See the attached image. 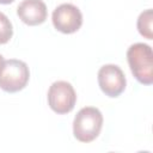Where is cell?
<instances>
[{"instance_id": "cell-9", "label": "cell", "mask_w": 153, "mask_h": 153, "mask_svg": "<svg viewBox=\"0 0 153 153\" xmlns=\"http://www.w3.org/2000/svg\"><path fill=\"white\" fill-rule=\"evenodd\" d=\"M13 35V27L10 19L0 12V44L7 43Z\"/></svg>"}, {"instance_id": "cell-4", "label": "cell", "mask_w": 153, "mask_h": 153, "mask_svg": "<svg viewBox=\"0 0 153 153\" xmlns=\"http://www.w3.org/2000/svg\"><path fill=\"white\" fill-rule=\"evenodd\" d=\"M75 103L76 93L69 82L59 80L51 84L48 90V104L54 112L59 115L68 114L74 109Z\"/></svg>"}, {"instance_id": "cell-7", "label": "cell", "mask_w": 153, "mask_h": 153, "mask_svg": "<svg viewBox=\"0 0 153 153\" xmlns=\"http://www.w3.org/2000/svg\"><path fill=\"white\" fill-rule=\"evenodd\" d=\"M17 14L23 23L35 26L45 22L48 11L42 0H23L18 5Z\"/></svg>"}, {"instance_id": "cell-1", "label": "cell", "mask_w": 153, "mask_h": 153, "mask_svg": "<svg viewBox=\"0 0 153 153\" xmlns=\"http://www.w3.org/2000/svg\"><path fill=\"white\" fill-rule=\"evenodd\" d=\"M127 60L135 79L142 85L153 82V53L146 43L131 44L127 50Z\"/></svg>"}, {"instance_id": "cell-5", "label": "cell", "mask_w": 153, "mask_h": 153, "mask_svg": "<svg viewBox=\"0 0 153 153\" xmlns=\"http://www.w3.org/2000/svg\"><path fill=\"white\" fill-rule=\"evenodd\" d=\"M53 25L62 33L76 32L82 25V14L73 4H61L53 12Z\"/></svg>"}, {"instance_id": "cell-11", "label": "cell", "mask_w": 153, "mask_h": 153, "mask_svg": "<svg viewBox=\"0 0 153 153\" xmlns=\"http://www.w3.org/2000/svg\"><path fill=\"white\" fill-rule=\"evenodd\" d=\"M4 62H5V60H4L2 55H0V72H1V68H2V66H4Z\"/></svg>"}, {"instance_id": "cell-2", "label": "cell", "mask_w": 153, "mask_h": 153, "mask_svg": "<svg viewBox=\"0 0 153 153\" xmlns=\"http://www.w3.org/2000/svg\"><path fill=\"white\" fill-rule=\"evenodd\" d=\"M102 127L103 115L100 110L93 106H85L74 117L73 134L80 142H91L100 134Z\"/></svg>"}, {"instance_id": "cell-10", "label": "cell", "mask_w": 153, "mask_h": 153, "mask_svg": "<svg viewBox=\"0 0 153 153\" xmlns=\"http://www.w3.org/2000/svg\"><path fill=\"white\" fill-rule=\"evenodd\" d=\"M14 0H0V4H2V5H7V4H11V2H13Z\"/></svg>"}, {"instance_id": "cell-6", "label": "cell", "mask_w": 153, "mask_h": 153, "mask_svg": "<svg viewBox=\"0 0 153 153\" xmlns=\"http://www.w3.org/2000/svg\"><path fill=\"white\" fill-rule=\"evenodd\" d=\"M98 84L105 96L116 98L126 88L127 80L123 71L116 65H104L98 71Z\"/></svg>"}, {"instance_id": "cell-8", "label": "cell", "mask_w": 153, "mask_h": 153, "mask_svg": "<svg viewBox=\"0 0 153 153\" xmlns=\"http://www.w3.org/2000/svg\"><path fill=\"white\" fill-rule=\"evenodd\" d=\"M152 20H153V11L151 8L140 13L137 18V30L141 36L147 39H153V29H152Z\"/></svg>"}, {"instance_id": "cell-3", "label": "cell", "mask_w": 153, "mask_h": 153, "mask_svg": "<svg viewBox=\"0 0 153 153\" xmlns=\"http://www.w3.org/2000/svg\"><path fill=\"white\" fill-rule=\"evenodd\" d=\"M30 78V71L24 61L11 59L4 62L0 72V88L8 93L22 91Z\"/></svg>"}]
</instances>
